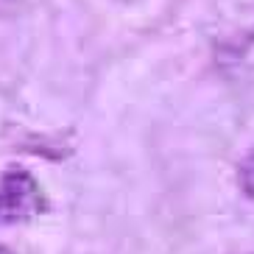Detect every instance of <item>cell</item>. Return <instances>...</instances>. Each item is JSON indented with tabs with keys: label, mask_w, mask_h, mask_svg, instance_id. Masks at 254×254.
<instances>
[{
	"label": "cell",
	"mask_w": 254,
	"mask_h": 254,
	"mask_svg": "<svg viewBox=\"0 0 254 254\" xmlns=\"http://www.w3.org/2000/svg\"><path fill=\"white\" fill-rule=\"evenodd\" d=\"M48 209L42 185L25 168H8L0 173V226H20Z\"/></svg>",
	"instance_id": "cell-1"
},
{
	"label": "cell",
	"mask_w": 254,
	"mask_h": 254,
	"mask_svg": "<svg viewBox=\"0 0 254 254\" xmlns=\"http://www.w3.org/2000/svg\"><path fill=\"white\" fill-rule=\"evenodd\" d=\"M238 179H240L243 193H246L249 198L254 201V151H249L246 157L240 159V165H238Z\"/></svg>",
	"instance_id": "cell-2"
},
{
	"label": "cell",
	"mask_w": 254,
	"mask_h": 254,
	"mask_svg": "<svg viewBox=\"0 0 254 254\" xmlns=\"http://www.w3.org/2000/svg\"><path fill=\"white\" fill-rule=\"evenodd\" d=\"M0 254H14V252H11L8 246H3V243H0Z\"/></svg>",
	"instance_id": "cell-3"
},
{
	"label": "cell",
	"mask_w": 254,
	"mask_h": 254,
	"mask_svg": "<svg viewBox=\"0 0 254 254\" xmlns=\"http://www.w3.org/2000/svg\"><path fill=\"white\" fill-rule=\"evenodd\" d=\"M123 3H131V0H123Z\"/></svg>",
	"instance_id": "cell-4"
}]
</instances>
